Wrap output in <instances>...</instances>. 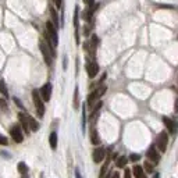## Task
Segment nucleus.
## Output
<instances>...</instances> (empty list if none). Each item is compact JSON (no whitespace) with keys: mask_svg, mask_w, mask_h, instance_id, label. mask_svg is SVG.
<instances>
[{"mask_svg":"<svg viewBox=\"0 0 178 178\" xmlns=\"http://www.w3.org/2000/svg\"><path fill=\"white\" fill-rule=\"evenodd\" d=\"M39 49H40V52H42L45 63H46L47 66H52V60H53V56H54V50H53L52 45H50L49 42H46V40L40 39L39 40Z\"/></svg>","mask_w":178,"mask_h":178,"instance_id":"f257e3e1","label":"nucleus"},{"mask_svg":"<svg viewBox=\"0 0 178 178\" xmlns=\"http://www.w3.org/2000/svg\"><path fill=\"white\" fill-rule=\"evenodd\" d=\"M46 36H47V42L54 49L59 45V35H57V28L54 26V24L52 21H47L46 22Z\"/></svg>","mask_w":178,"mask_h":178,"instance_id":"f03ea898","label":"nucleus"},{"mask_svg":"<svg viewBox=\"0 0 178 178\" xmlns=\"http://www.w3.org/2000/svg\"><path fill=\"white\" fill-rule=\"evenodd\" d=\"M106 91H107V86L103 85V86H100V88H98L96 91H93V92L88 96V102H86V103H88V106L91 107V109L95 106V103L99 102V99L102 98L103 95H104Z\"/></svg>","mask_w":178,"mask_h":178,"instance_id":"7ed1b4c3","label":"nucleus"},{"mask_svg":"<svg viewBox=\"0 0 178 178\" xmlns=\"http://www.w3.org/2000/svg\"><path fill=\"white\" fill-rule=\"evenodd\" d=\"M32 99H33V104H35V109H36V113L39 117H43L45 114V103H43V99L40 98L39 91H32Z\"/></svg>","mask_w":178,"mask_h":178,"instance_id":"20e7f679","label":"nucleus"},{"mask_svg":"<svg viewBox=\"0 0 178 178\" xmlns=\"http://www.w3.org/2000/svg\"><path fill=\"white\" fill-rule=\"evenodd\" d=\"M167 145H168V135L167 132L163 131L157 135V139H156V146L159 148L160 152H166L167 150Z\"/></svg>","mask_w":178,"mask_h":178,"instance_id":"39448f33","label":"nucleus"},{"mask_svg":"<svg viewBox=\"0 0 178 178\" xmlns=\"http://www.w3.org/2000/svg\"><path fill=\"white\" fill-rule=\"evenodd\" d=\"M10 135L14 139V142H17V143H21L24 141L22 129H21V125H18V124H15V125H13L10 128Z\"/></svg>","mask_w":178,"mask_h":178,"instance_id":"423d86ee","label":"nucleus"},{"mask_svg":"<svg viewBox=\"0 0 178 178\" xmlns=\"http://www.w3.org/2000/svg\"><path fill=\"white\" fill-rule=\"evenodd\" d=\"M86 73H88L89 78H95L99 73V66L96 63L95 60H88V63H86Z\"/></svg>","mask_w":178,"mask_h":178,"instance_id":"0eeeda50","label":"nucleus"},{"mask_svg":"<svg viewBox=\"0 0 178 178\" xmlns=\"http://www.w3.org/2000/svg\"><path fill=\"white\" fill-rule=\"evenodd\" d=\"M39 93H40V98L43 99V102H49L50 98H52V84L50 82L45 84V85L40 88Z\"/></svg>","mask_w":178,"mask_h":178,"instance_id":"6e6552de","label":"nucleus"},{"mask_svg":"<svg viewBox=\"0 0 178 178\" xmlns=\"http://www.w3.org/2000/svg\"><path fill=\"white\" fill-rule=\"evenodd\" d=\"M146 156H148L149 162H152L153 164H157V163L160 162V155H159L156 146H150V148L148 149V152H146Z\"/></svg>","mask_w":178,"mask_h":178,"instance_id":"1a4fd4ad","label":"nucleus"},{"mask_svg":"<svg viewBox=\"0 0 178 178\" xmlns=\"http://www.w3.org/2000/svg\"><path fill=\"white\" fill-rule=\"evenodd\" d=\"M104 157H106V149L104 148H96L95 150H93V162L95 163H102Z\"/></svg>","mask_w":178,"mask_h":178,"instance_id":"9d476101","label":"nucleus"},{"mask_svg":"<svg viewBox=\"0 0 178 178\" xmlns=\"http://www.w3.org/2000/svg\"><path fill=\"white\" fill-rule=\"evenodd\" d=\"M74 28H75V40H77V43H79V9H78V6L75 7V11H74Z\"/></svg>","mask_w":178,"mask_h":178,"instance_id":"9b49d317","label":"nucleus"},{"mask_svg":"<svg viewBox=\"0 0 178 178\" xmlns=\"http://www.w3.org/2000/svg\"><path fill=\"white\" fill-rule=\"evenodd\" d=\"M18 120H20L21 128L25 131V134H29L31 128H29V124H28V117H26V114H24V113H20V114H18Z\"/></svg>","mask_w":178,"mask_h":178,"instance_id":"f8f14e48","label":"nucleus"},{"mask_svg":"<svg viewBox=\"0 0 178 178\" xmlns=\"http://www.w3.org/2000/svg\"><path fill=\"white\" fill-rule=\"evenodd\" d=\"M163 122H164L166 128H167L168 131L171 132V134H175V131H177V124H175L171 118H168V117H163Z\"/></svg>","mask_w":178,"mask_h":178,"instance_id":"ddd939ff","label":"nucleus"},{"mask_svg":"<svg viewBox=\"0 0 178 178\" xmlns=\"http://www.w3.org/2000/svg\"><path fill=\"white\" fill-rule=\"evenodd\" d=\"M132 174H134V177L135 178H148L145 174V170H143V167H141V166H135V167L132 168Z\"/></svg>","mask_w":178,"mask_h":178,"instance_id":"4468645a","label":"nucleus"},{"mask_svg":"<svg viewBox=\"0 0 178 178\" xmlns=\"http://www.w3.org/2000/svg\"><path fill=\"white\" fill-rule=\"evenodd\" d=\"M49 11H50V17H52V22L54 24V26H56V28H59V15H57L56 9H54L53 6H50L49 7Z\"/></svg>","mask_w":178,"mask_h":178,"instance_id":"2eb2a0df","label":"nucleus"},{"mask_svg":"<svg viewBox=\"0 0 178 178\" xmlns=\"http://www.w3.org/2000/svg\"><path fill=\"white\" fill-rule=\"evenodd\" d=\"M26 117H28V124H29L31 131H38L39 129V122L33 118V117H31V115H26Z\"/></svg>","mask_w":178,"mask_h":178,"instance_id":"dca6fc26","label":"nucleus"},{"mask_svg":"<svg viewBox=\"0 0 178 178\" xmlns=\"http://www.w3.org/2000/svg\"><path fill=\"white\" fill-rule=\"evenodd\" d=\"M91 142H92L93 145H99V143H100L99 134H98V131H96L95 128L91 129Z\"/></svg>","mask_w":178,"mask_h":178,"instance_id":"f3484780","label":"nucleus"},{"mask_svg":"<svg viewBox=\"0 0 178 178\" xmlns=\"http://www.w3.org/2000/svg\"><path fill=\"white\" fill-rule=\"evenodd\" d=\"M127 163H128V157H125V156H120V157L115 160V166L118 168H125Z\"/></svg>","mask_w":178,"mask_h":178,"instance_id":"a211bd4d","label":"nucleus"},{"mask_svg":"<svg viewBox=\"0 0 178 178\" xmlns=\"http://www.w3.org/2000/svg\"><path fill=\"white\" fill-rule=\"evenodd\" d=\"M49 143H50V148H52L53 150H56L57 149V134L56 132H52V134H50Z\"/></svg>","mask_w":178,"mask_h":178,"instance_id":"6ab92c4d","label":"nucleus"},{"mask_svg":"<svg viewBox=\"0 0 178 178\" xmlns=\"http://www.w3.org/2000/svg\"><path fill=\"white\" fill-rule=\"evenodd\" d=\"M92 15H93V10H91V9H86V10L82 11V20H85L86 22H89V21L92 20Z\"/></svg>","mask_w":178,"mask_h":178,"instance_id":"aec40b11","label":"nucleus"},{"mask_svg":"<svg viewBox=\"0 0 178 178\" xmlns=\"http://www.w3.org/2000/svg\"><path fill=\"white\" fill-rule=\"evenodd\" d=\"M17 170H18V173H20V174H22V175H26V173H28V167H26V164L24 162L18 163Z\"/></svg>","mask_w":178,"mask_h":178,"instance_id":"412c9836","label":"nucleus"},{"mask_svg":"<svg viewBox=\"0 0 178 178\" xmlns=\"http://www.w3.org/2000/svg\"><path fill=\"white\" fill-rule=\"evenodd\" d=\"M109 163H110V157H107L106 163L103 164V167L100 168V174H99V178H104L106 173H107V168H109Z\"/></svg>","mask_w":178,"mask_h":178,"instance_id":"4be33fe9","label":"nucleus"},{"mask_svg":"<svg viewBox=\"0 0 178 178\" xmlns=\"http://www.w3.org/2000/svg\"><path fill=\"white\" fill-rule=\"evenodd\" d=\"M78 86L75 88V91H74V109L78 110L79 109V95H78Z\"/></svg>","mask_w":178,"mask_h":178,"instance_id":"5701e85b","label":"nucleus"},{"mask_svg":"<svg viewBox=\"0 0 178 178\" xmlns=\"http://www.w3.org/2000/svg\"><path fill=\"white\" fill-rule=\"evenodd\" d=\"M0 92L3 96H9V91H7V86H6V82H4L3 79H0Z\"/></svg>","mask_w":178,"mask_h":178,"instance_id":"b1692460","label":"nucleus"},{"mask_svg":"<svg viewBox=\"0 0 178 178\" xmlns=\"http://www.w3.org/2000/svg\"><path fill=\"white\" fill-rule=\"evenodd\" d=\"M143 170H145V171H148V173H153V163L146 160L145 164H143Z\"/></svg>","mask_w":178,"mask_h":178,"instance_id":"393cba45","label":"nucleus"},{"mask_svg":"<svg viewBox=\"0 0 178 178\" xmlns=\"http://www.w3.org/2000/svg\"><path fill=\"white\" fill-rule=\"evenodd\" d=\"M84 3H85L86 6H88L91 10H93V11H95V10H96V7H98V4L95 6V0H84Z\"/></svg>","mask_w":178,"mask_h":178,"instance_id":"a878e982","label":"nucleus"},{"mask_svg":"<svg viewBox=\"0 0 178 178\" xmlns=\"http://www.w3.org/2000/svg\"><path fill=\"white\" fill-rule=\"evenodd\" d=\"M85 104L82 106V128L85 129V122H86V111H85Z\"/></svg>","mask_w":178,"mask_h":178,"instance_id":"bb28decb","label":"nucleus"},{"mask_svg":"<svg viewBox=\"0 0 178 178\" xmlns=\"http://www.w3.org/2000/svg\"><path fill=\"white\" fill-rule=\"evenodd\" d=\"M139 159H141V156L139 155H135V153H132V155H129V157H128V160H131V162H138Z\"/></svg>","mask_w":178,"mask_h":178,"instance_id":"cd10ccee","label":"nucleus"},{"mask_svg":"<svg viewBox=\"0 0 178 178\" xmlns=\"http://www.w3.org/2000/svg\"><path fill=\"white\" fill-rule=\"evenodd\" d=\"M7 143H9V141H7V138L4 135H2L0 134V145H3V146H6Z\"/></svg>","mask_w":178,"mask_h":178,"instance_id":"c85d7f7f","label":"nucleus"},{"mask_svg":"<svg viewBox=\"0 0 178 178\" xmlns=\"http://www.w3.org/2000/svg\"><path fill=\"white\" fill-rule=\"evenodd\" d=\"M14 102H15V104L20 107V109H24V106H22V103H21V100L18 99V98H14Z\"/></svg>","mask_w":178,"mask_h":178,"instance_id":"c756f323","label":"nucleus"},{"mask_svg":"<svg viewBox=\"0 0 178 178\" xmlns=\"http://www.w3.org/2000/svg\"><path fill=\"white\" fill-rule=\"evenodd\" d=\"M54 4H56L57 9H60V7L63 6V0H54Z\"/></svg>","mask_w":178,"mask_h":178,"instance_id":"7c9ffc66","label":"nucleus"},{"mask_svg":"<svg viewBox=\"0 0 178 178\" xmlns=\"http://www.w3.org/2000/svg\"><path fill=\"white\" fill-rule=\"evenodd\" d=\"M124 178H131V171L128 168H125V174H124Z\"/></svg>","mask_w":178,"mask_h":178,"instance_id":"2f4dec72","label":"nucleus"},{"mask_svg":"<svg viewBox=\"0 0 178 178\" xmlns=\"http://www.w3.org/2000/svg\"><path fill=\"white\" fill-rule=\"evenodd\" d=\"M0 106H2V109H3V110H7V104H6V102H4V100H0Z\"/></svg>","mask_w":178,"mask_h":178,"instance_id":"473e14b6","label":"nucleus"},{"mask_svg":"<svg viewBox=\"0 0 178 178\" xmlns=\"http://www.w3.org/2000/svg\"><path fill=\"white\" fill-rule=\"evenodd\" d=\"M110 178H120V174H118L117 171H115V173H113V174H111V177H110Z\"/></svg>","mask_w":178,"mask_h":178,"instance_id":"72a5a7b5","label":"nucleus"},{"mask_svg":"<svg viewBox=\"0 0 178 178\" xmlns=\"http://www.w3.org/2000/svg\"><path fill=\"white\" fill-rule=\"evenodd\" d=\"M174 111L175 113H178V99L175 100V106H174Z\"/></svg>","mask_w":178,"mask_h":178,"instance_id":"f704fd0d","label":"nucleus"},{"mask_svg":"<svg viewBox=\"0 0 178 178\" xmlns=\"http://www.w3.org/2000/svg\"><path fill=\"white\" fill-rule=\"evenodd\" d=\"M75 177H77V178H82V177H81V174H79V171H78V170L75 171Z\"/></svg>","mask_w":178,"mask_h":178,"instance_id":"c9c22d12","label":"nucleus"},{"mask_svg":"<svg viewBox=\"0 0 178 178\" xmlns=\"http://www.w3.org/2000/svg\"><path fill=\"white\" fill-rule=\"evenodd\" d=\"M153 178H160V174H157V173H156V174L153 175Z\"/></svg>","mask_w":178,"mask_h":178,"instance_id":"e433bc0d","label":"nucleus"},{"mask_svg":"<svg viewBox=\"0 0 178 178\" xmlns=\"http://www.w3.org/2000/svg\"><path fill=\"white\" fill-rule=\"evenodd\" d=\"M22 178H29V177H28V175H22Z\"/></svg>","mask_w":178,"mask_h":178,"instance_id":"4c0bfd02","label":"nucleus"},{"mask_svg":"<svg viewBox=\"0 0 178 178\" xmlns=\"http://www.w3.org/2000/svg\"><path fill=\"white\" fill-rule=\"evenodd\" d=\"M53 2H54V0H53Z\"/></svg>","mask_w":178,"mask_h":178,"instance_id":"58836bf2","label":"nucleus"}]
</instances>
